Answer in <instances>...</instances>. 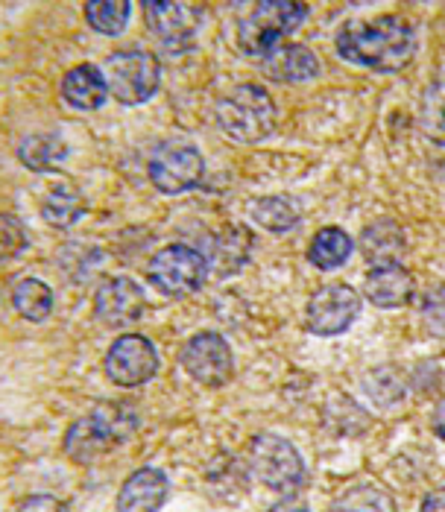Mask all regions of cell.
I'll use <instances>...</instances> for the list:
<instances>
[{"label": "cell", "mask_w": 445, "mask_h": 512, "mask_svg": "<svg viewBox=\"0 0 445 512\" xmlns=\"http://www.w3.org/2000/svg\"><path fill=\"white\" fill-rule=\"evenodd\" d=\"M334 50L343 62L358 65L375 74H399L413 62L419 50L416 27L399 15H381L375 21H349L337 39Z\"/></svg>", "instance_id": "obj_1"}, {"label": "cell", "mask_w": 445, "mask_h": 512, "mask_svg": "<svg viewBox=\"0 0 445 512\" xmlns=\"http://www.w3.org/2000/svg\"><path fill=\"white\" fill-rule=\"evenodd\" d=\"M217 126L238 144H261L279 126V106L258 82H241L217 100Z\"/></svg>", "instance_id": "obj_2"}, {"label": "cell", "mask_w": 445, "mask_h": 512, "mask_svg": "<svg viewBox=\"0 0 445 512\" xmlns=\"http://www.w3.org/2000/svg\"><path fill=\"white\" fill-rule=\"evenodd\" d=\"M141 413L132 404H100L65 434V454L77 463H94L97 457L115 451L123 439L138 431Z\"/></svg>", "instance_id": "obj_3"}, {"label": "cell", "mask_w": 445, "mask_h": 512, "mask_svg": "<svg viewBox=\"0 0 445 512\" xmlns=\"http://www.w3.org/2000/svg\"><path fill=\"white\" fill-rule=\"evenodd\" d=\"M308 12H311L308 3H296V0H261V3H255L238 27L241 53L255 56V59L267 56L270 50L279 47L284 36H290L293 30L302 27Z\"/></svg>", "instance_id": "obj_4"}, {"label": "cell", "mask_w": 445, "mask_h": 512, "mask_svg": "<svg viewBox=\"0 0 445 512\" xmlns=\"http://www.w3.org/2000/svg\"><path fill=\"white\" fill-rule=\"evenodd\" d=\"M103 74L109 82V94L123 106H141V103L153 100L156 91L162 88L159 56L150 50H141V47L115 50L106 59Z\"/></svg>", "instance_id": "obj_5"}, {"label": "cell", "mask_w": 445, "mask_h": 512, "mask_svg": "<svg viewBox=\"0 0 445 512\" xmlns=\"http://www.w3.org/2000/svg\"><path fill=\"white\" fill-rule=\"evenodd\" d=\"M249 469L276 495H296L305 483V460L293 442L279 434H258L249 445Z\"/></svg>", "instance_id": "obj_6"}, {"label": "cell", "mask_w": 445, "mask_h": 512, "mask_svg": "<svg viewBox=\"0 0 445 512\" xmlns=\"http://www.w3.org/2000/svg\"><path fill=\"white\" fill-rule=\"evenodd\" d=\"M147 278L159 293L170 299H182L205 287L208 258L188 243H170L150 258Z\"/></svg>", "instance_id": "obj_7"}, {"label": "cell", "mask_w": 445, "mask_h": 512, "mask_svg": "<svg viewBox=\"0 0 445 512\" xmlns=\"http://www.w3.org/2000/svg\"><path fill=\"white\" fill-rule=\"evenodd\" d=\"M147 176L167 197H179L194 191L205 176V158L200 156L197 147L182 144V141H167L156 147L147 164Z\"/></svg>", "instance_id": "obj_8"}, {"label": "cell", "mask_w": 445, "mask_h": 512, "mask_svg": "<svg viewBox=\"0 0 445 512\" xmlns=\"http://www.w3.org/2000/svg\"><path fill=\"white\" fill-rule=\"evenodd\" d=\"M179 363H182V369L200 387H208V390H220V387H226L235 378V355H232V346L217 331L194 334L182 346Z\"/></svg>", "instance_id": "obj_9"}, {"label": "cell", "mask_w": 445, "mask_h": 512, "mask_svg": "<svg viewBox=\"0 0 445 512\" xmlns=\"http://www.w3.org/2000/svg\"><path fill=\"white\" fill-rule=\"evenodd\" d=\"M361 316V296L352 284H325L305 308V328L317 337L346 334Z\"/></svg>", "instance_id": "obj_10"}, {"label": "cell", "mask_w": 445, "mask_h": 512, "mask_svg": "<svg viewBox=\"0 0 445 512\" xmlns=\"http://www.w3.org/2000/svg\"><path fill=\"white\" fill-rule=\"evenodd\" d=\"M106 378L123 387V390H135L147 381L156 378L159 372V352L153 346L150 337L144 334H123L118 337L109 352H106Z\"/></svg>", "instance_id": "obj_11"}, {"label": "cell", "mask_w": 445, "mask_h": 512, "mask_svg": "<svg viewBox=\"0 0 445 512\" xmlns=\"http://www.w3.org/2000/svg\"><path fill=\"white\" fill-rule=\"evenodd\" d=\"M147 311V299L138 281L118 276L106 278L94 296V316L106 328H129Z\"/></svg>", "instance_id": "obj_12"}, {"label": "cell", "mask_w": 445, "mask_h": 512, "mask_svg": "<svg viewBox=\"0 0 445 512\" xmlns=\"http://www.w3.org/2000/svg\"><path fill=\"white\" fill-rule=\"evenodd\" d=\"M147 15V27L156 39L179 50L188 47L197 27H200V6L191 3H164V0H144L141 3Z\"/></svg>", "instance_id": "obj_13"}, {"label": "cell", "mask_w": 445, "mask_h": 512, "mask_svg": "<svg viewBox=\"0 0 445 512\" xmlns=\"http://www.w3.org/2000/svg\"><path fill=\"white\" fill-rule=\"evenodd\" d=\"M258 68L267 79L287 82V85L311 82V79L320 77V71H323L317 53L311 47H305V44H279L276 50H270L267 56L258 59Z\"/></svg>", "instance_id": "obj_14"}, {"label": "cell", "mask_w": 445, "mask_h": 512, "mask_svg": "<svg viewBox=\"0 0 445 512\" xmlns=\"http://www.w3.org/2000/svg\"><path fill=\"white\" fill-rule=\"evenodd\" d=\"M170 495V480L162 469L156 466H144L138 472H132L123 480L121 492H118V512H159Z\"/></svg>", "instance_id": "obj_15"}, {"label": "cell", "mask_w": 445, "mask_h": 512, "mask_svg": "<svg viewBox=\"0 0 445 512\" xmlns=\"http://www.w3.org/2000/svg\"><path fill=\"white\" fill-rule=\"evenodd\" d=\"M364 296L381 311H396L413 302L416 296V278L402 264L372 267L364 281Z\"/></svg>", "instance_id": "obj_16"}, {"label": "cell", "mask_w": 445, "mask_h": 512, "mask_svg": "<svg viewBox=\"0 0 445 512\" xmlns=\"http://www.w3.org/2000/svg\"><path fill=\"white\" fill-rule=\"evenodd\" d=\"M106 97H109V82H106L103 68H97V65L82 62L62 77V100L77 112L100 109L106 103Z\"/></svg>", "instance_id": "obj_17"}, {"label": "cell", "mask_w": 445, "mask_h": 512, "mask_svg": "<svg viewBox=\"0 0 445 512\" xmlns=\"http://www.w3.org/2000/svg\"><path fill=\"white\" fill-rule=\"evenodd\" d=\"M361 252L372 267H387V264H399L402 255L407 252L405 229L390 220L381 217L375 223H369L361 235Z\"/></svg>", "instance_id": "obj_18"}, {"label": "cell", "mask_w": 445, "mask_h": 512, "mask_svg": "<svg viewBox=\"0 0 445 512\" xmlns=\"http://www.w3.org/2000/svg\"><path fill=\"white\" fill-rule=\"evenodd\" d=\"M352 249H355L352 237L346 235L340 226H325L314 235L311 246H308V261H311V267L331 273V270H340L352 258Z\"/></svg>", "instance_id": "obj_19"}, {"label": "cell", "mask_w": 445, "mask_h": 512, "mask_svg": "<svg viewBox=\"0 0 445 512\" xmlns=\"http://www.w3.org/2000/svg\"><path fill=\"white\" fill-rule=\"evenodd\" d=\"M252 223H258L264 232L270 235H287L299 226L302 211L296 205V199L290 197H261L252 202L249 208Z\"/></svg>", "instance_id": "obj_20"}, {"label": "cell", "mask_w": 445, "mask_h": 512, "mask_svg": "<svg viewBox=\"0 0 445 512\" xmlns=\"http://www.w3.org/2000/svg\"><path fill=\"white\" fill-rule=\"evenodd\" d=\"M82 214H85V197L80 194V188L71 185V182L53 185L47 191V197H44V205H41V217L53 229H71Z\"/></svg>", "instance_id": "obj_21"}, {"label": "cell", "mask_w": 445, "mask_h": 512, "mask_svg": "<svg viewBox=\"0 0 445 512\" xmlns=\"http://www.w3.org/2000/svg\"><path fill=\"white\" fill-rule=\"evenodd\" d=\"M68 156V144L56 132H33L18 144V158L27 170L47 173Z\"/></svg>", "instance_id": "obj_22"}, {"label": "cell", "mask_w": 445, "mask_h": 512, "mask_svg": "<svg viewBox=\"0 0 445 512\" xmlns=\"http://www.w3.org/2000/svg\"><path fill=\"white\" fill-rule=\"evenodd\" d=\"M12 308H15V314L30 319V322H44L53 314V290L41 278H18L12 284Z\"/></svg>", "instance_id": "obj_23"}, {"label": "cell", "mask_w": 445, "mask_h": 512, "mask_svg": "<svg viewBox=\"0 0 445 512\" xmlns=\"http://www.w3.org/2000/svg\"><path fill=\"white\" fill-rule=\"evenodd\" d=\"M331 512H399L393 495L378 483H358L337 495Z\"/></svg>", "instance_id": "obj_24"}, {"label": "cell", "mask_w": 445, "mask_h": 512, "mask_svg": "<svg viewBox=\"0 0 445 512\" xmlns=\"http://www.w3.org/2000/svg\"><path fill=\"white\" fill-rule=\"evenodd\" d=\"M85 21L94 33L100 36H121L129 24L132 15V3L129 0H91L82 6Z\"/></svg>", "instance_id": "obj_25"}, {"label": "cell", "mask_w": 445, "mask_h": 512, "mask_svg": "<svg viewBox=\"0 0 445 512\" xmlns=\"http://www.w3.org/2000/svg\"><path fill=\"white\" fill-rule=\"evenodd\" d=\"M366 395L378 404V407H390L396 401L405 398V384H402V375L393 369V366H381V369H372L364 378Z\"/></svg>", "instance_id": "obj_26"}, {"label": "cell", "mask_w": 445, "mask_h": 512, "mask_svg": "<svg viewBox=\"0 0 445 512\" xmlns=\"http://www.w3.org/2000/svg\"><path fill=\"white\" fill-rule=\"evenodd\" d=\"M419 316H422V325L431 337L445 340V284H434L422 293Z\"/></svg>", "instance_id": "obj_27"}, {"label": "cell", "mask_w": 445, "mask_h": 512, "mask_svg": "<svg viewBox=\"0 0 445 512\" xmlns=\"http://www.w3.org/2000/svg\"><path fill=\"white\" fill-rule=\"evenodd\" d=\"M0 240H3V258L12 261L18 258L27 246H30V237H27V226L12 217V214H3L0 217Z\"/></svg>", "instance_id": "obj_28"}, {"label": "cell", "mask_w": 445, "mask_h": 512, "mask_svg": "<svg viewBox=\"0 0 445 512\" xmlns=\"http://www.w3.org/2000/svg\"><path fill=\"white\" fill-rule=\"evenodd\" d=\"M15 512H71L68 510V504H62L59 498H53V495H30V498H24L21 504H18V510Z\"/></svg>", "instance_id": "obj_29"}, {"label": "cell", "mask_w": 445, "mask_h": 512, "mask_svg": "<svg viewBox=\"0 0 445 512\" xmlns=\"http://www.w3.org/2000/svg\"><path fill=\"white\" fill-rule=\"evenodd\" d=\"M419 512H445V486L443 489H434V492L422 501V510Z\"/></svg>", "instance_id": "obj_30"}, {"label": "cell", "mask_w": 445, "mask_h": 512, "mask_svg": "<svg viewBox=\"0 0 445 512\" xmlns=\"http://www.w3.org/2000/svg\"><path fill=\"white\" fill-rule=\"evenodd\" d=\"M431 425H434V434L440 436L445 442V398L437 401V407H434V416H431Z\"/></svg>", "instance_id": "obj_31"}, {"label": "cell", "mask_w": 445, "mask_h": 512, "mask_svg": "<svg viewBox=\"0 0 445 512\" xmlns=\"http://www.w3.org/2000/svg\"><path fill=\"white\" fill-rule=\"evenodd\" d=\"M270 512H311V510H308V504H302V501H296V498H287V501H282V504L270 507Z\"/></svg>", "instance_id": "obj_32"}]
</instances>
